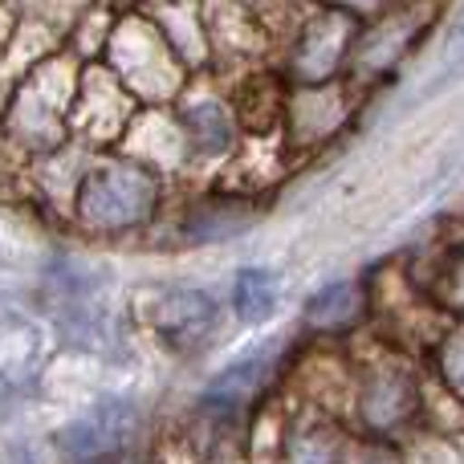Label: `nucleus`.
<instances>
[{
  "label": "nucleus",
  "mask_w": 464,
  "mask_h": 464,
  "mask_svg": "<svg viewBox=\"0 0 464 464\" xmlns=\"http://www.w3.org/2000/svg\"><path fill=\"white\" fill-rule=\"evenodd\" d=\"M220 326V305L204 289H171L151 305V330L168 351H200Z\"/></svg>",
  "instance_id": "20e7f679"
},
{
  "label": "nucleus",
  "mask_w": 464,
  "mask_h": 464,
  "mask_svg": "<svg viewBox=\"0 0 464 464\" xmlns=\"http://www.w3.org/2000/svg\"><path fill=\"white\" fill-rule=\"evenodd\" d=\"M338 460H343V449H338V440L326 428L302 432L285 452V464H338Z\"/></svg>",
  "instance_id": "9b49d317"
},
{
  "label": "nucleus",
  "mask_w": 464,
  "mask_h": 464,
  "mask_svg": "<svg viewBox=\"0 0 464 464\" xmlns=\"http://www.w3.org/2000/svg\"><path fill=\"white\" fill-rule=\"evenodd\" d=\"M460 70H464V8L449 33V45H444V73H460Z\"/></svg>",
  "instance_id": "ddd939ff"
},
{
  "label": "nucleus",
  "mask_w": 464,
  "mask_h": 464,
  "mask_svg": "<svg viewBox=\"0 0 464 464\" xmlns=\"http://www.w3.org/2000/svg\"><path fill=\"white\" fill-rule=\"evenodd\" d=\"M139 432L135 400H102L86 408L73 424L62 428L57 449L70 464H111L127 452V444Z\"/></svg>",
  "instance_id": "f03ea898"
},
{
  "label": "nucleus",
  "mask_w": 464,
  "mask_h": 464,
  "mask_svg": "<svg viewBox=\"0 0 464 464\" xmlns=\"http://www.w3.org/2000/svg\"><path fill=\"white\" fill-rule=\"evenodd\" d=\"M277 294H281L277 273L261 269V265L240 269L237 281H232V310L240 314V322H265L273 314V305H277Z\"/></svg>",
  "instance_id": "9d476101"
},
{
  "label": "nucleus",
  "mask_w": 464,
  "mask_h": 464,
  "mask_svg": "<svg viewBox=\"0 0 464 464\" xmlns=\"http://www.w3.org/2000/svg\"><path fill=\"white\" fill-rule=\"evenodd\" d=\"M359 411L375 432H395L416 411V383L403 371H375L359 395Z\"/></svg>",
  "instance_id": "423d86ee"
},
{
  "label": "nucleus",
  "mask_w": 464,
  "mask_h": 464,
  "mask_svg": "<svg viewBox=\"0 0 464 464\" xmlns=\"http://www.w3.org/2000/svg\"><path fill=\"white\" fill-rule=\"evenodd\" d=\"M179 139L192 155L200 160H220L232 151L237 143V119L225 102L217 98H192V102L179 111Z\"/></svg>",
  "instance_id": "39448f33"
},
{
  "label": "nucleus",
  "mask_w": 464,
  "mask_h": 464,
  "mask_svg": "<svg viewBox=\"0 0 464 464\" xmlns=\"http://www.w3.org/2000/svg\"><path fill=\"white\" fill-rule=\"evenodd\" d=\"M248 220H253V204L245 196H208L188 212L179 232L192 245H220V240L240 237L248 228Z\"/></svg>",
  "instance_id": "6e6552de"
},
{
  "label": "nucleus",
  "mask_w": 464,
  "mask_h": 464,
  "mask_svg": "<svg viewBox=\"0 0 464 464\" xmlns=\"http://www.w3.org/2000/svg\"><path fill=\"white\" fill-rule=\"evenodd\" d=\"M265 371H269V354H248V359H237L204 387L200 395V411L208 420H228L253 400V392L265 383Z\"/></svg>",
  "instance_id": "0eeeda50"
},
{
  "label": "nucleus",
  "mask_w": 464,
  "mask_h": 464,
  "mask_svg": "<svg viewBox=\"0 0 464 464\" xmlns=\"http://www.w3.org/2000/svg\"><path fill=\"white\" fill-rule=\"evenodd\" d=\"M362 314V294L354 281H330L305 302V326L322 330V334H338L351 330Z\"/></svg>",
  "instance_id": "1a4fd4ad"
},
{
  "label": "nucleus",
  "mask_w": 464,
  "mask_h": 464,
  "mask_svg": "<svg viewBox=\"0 0 464 464\" xmlns=\"http://www.w3.org/2000/svg\"><path fill=\"white\" fill-rule=\"evenodd\" d=\"M354 29H359V16L338 8V5L314 16L305 37L297 41V53H294L297 73H302L305 86H322V82H330L338 70L351 65Z\"/></svg>",
  "instance_id": "7ed1b4c3"
},
{
  "label": "nucleus",
  "mask_w": 464,
  "mask_h": 464,
  "mask_svg": "<svg viewBox=\"0 0 464 464\" xmlns=\"http://www.w3.org/2000/svg\"><path fill=\"white\" fill-rule=\"evenodd\" d=\"M160 204V179L147 163L135 160H106L82 176L78 188V217L82 225L98 232H130L151 220Z\"/></svg>",
  "instance_id": "f257e3e1"
},
{
  "label": "nucleus",
  "mask_w": 464,
  "mask_h": 464,
  "mask_svg": "<svg viewBox=\"0 0 464 464\" xmlns=\"http://www.w3.org/2000/svg\"><path fill=\"white\" fill-rule=\"evenodd\" d=\"M440 375L449 379V387L464 392V330H457V334L440 346Z\"/></svg>",
  "instance_id": "f8f14e48"
}]
</instances>
